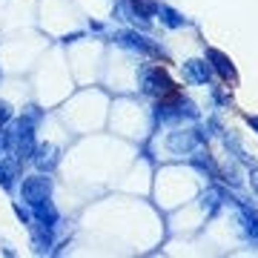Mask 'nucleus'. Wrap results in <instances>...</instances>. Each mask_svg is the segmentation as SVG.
<instances>
[{
  "label": "nucleus",
  "mask_w": 258,
  "mask_h": 258,
  "mask_svg": "<svg viewBox=\"0 0 258 258\" xmlns=\"http://www.w3.org/2000/svg\"><path fill=\"white\" fill-rule=\"evenodd\" d=\"M204 141V135L198 129H186V132H172L169 138H166V149L169 152H175V155H189L198 149V144Z\"/></svg>",
  "instance_id": "nucleus-2"
},
{
  "label": "nucleus",
  "mask_w": 258,
  "mask_h": 258,
  "mask_svg": "<svg viewBox=\"0 0 258 258\" xmlns=\"http://www.w3.org/2000/svg\"><path fill=\"white\" fill-rule=\"evenodd\" d=\"M49 192H52V181H49L46 175H29V178H23V184H20V198H23L29 207L46 201Z\"/></svg>",
  "instance_id": "nucleus-1"
},
{
  "label": "nucleus",
  "mask_w": 258,
  "mask_h": 258,
  "mask_svg": "<svg viewBox=\"0 0 258 258\" xmlns=\"http://www.w3.org/2000/svg\"><path fill=\"white\" fill-rule=\"evenodd\" d=\"M126 6L132 12H135V15H138V18H152V15H158V3L155 0H126Z\"/></svg>",
  "instance_id": "nucleus-9"
},
{
  "label": "nucleus",
  "mask_w": 258,
  "mask_h": 258,
  "mask_svg": "<svg viewBox=\"0 0 258 258\" xmlns=\"http://www.w3.org/2000/svg\"><path fill=\"white\" fill-rule=\"evenodd\" d=\"M32 210H35V221L55 227V221H57V210L52 207V201H49V198H46V201H40V204H35Z\"/></svg>",
  "instance_id": "nucleus-8"
},
{
  "label": "nucleus",
  "mask_w": 258,
  "mask_h": 258,
  "mask_svg": "<svg viewBox=\"0 0 258 258\" xmlns=\"http://www.w3.org/2000/svg\"><path fill=\"white\" fill-rule=\"evenodd\" d=\"M224 198H227V195L221 192V189H207V192H204V212H207V215H212V212L218 210V207H221V201Z\"/></svg>",
  "instance_id": "nucleus-11"
},
{
  "label": "nucleus",
  "mask_w": 258,
  "mask_h": 258,
  "mask_svg": "<svg viewBox=\"0 0 258 258\" xmlns=\"http://www.w3.org/2000/svg\"><path fill=\"white\" fill-rule=\"evenodd\" d=\"M207 60H210V66L215 69V72L221 75V81H227V83H238V72H235L232 60H230L227 55H224L221 49H207Z\"/></svg>",
  "instance_id": "nucleus-5"
},
{
  "label": "nucleus",
  "mask_w": 258,
  "mask_h": 258,
  "mask_svg": "<svg viewBox=\"0 0 258 258\" xmlns=\"http://www.w3.org/2000/svg\"><path fill=\"white\" fill-rule=\"evenodd\" d=\"M115 40H118L120 46L126 49H135V52H144V55H152V57H164V49L155 46L149 37L138 35V32H118L115 35Z\"/></svg>",
  "instance_id": "nucleus-3"
},
{
  "label": "nucleus",
  "mask_w": 258,
  "mask_h": 258,
  "mask_svg": "<svg viewBox=\"0 0 258 258\" xmlns=\"http://www.w3.org/2000/svg\"><path fill=\"white\" fill-rule=\"evenodd\" d=\"M158 15H161V20H164L169 29H181L186 23V18H181L172 6H158Z\"/></svg>",
  "instance_id": "nucleus-10"
},
{
  "label": "nucleus",
  "mask_w": 258,
  "mask_h": 258,
  "mask_svg": "<svg viewBox=\"0 0 258 258\" xmlns=\"http://www.w3.org/2000/svg\"><path fill=\"white\" fill-rule=\"evenodd\" d=\"M35 164L40 172H52L57 164V147H52V144H43V147L35 149Z\"/></svg>",
  "instance_id": "nucleus-7"
},
{
  "label": "nucleus",
  "mask_w": 258,
  "mask_h": 258,
  "mask_svg": "<svg viewBox=\"0 0 258 258\" xmlns=\"http://www.w3.org/2000/svg\"><path fill=\"white\" fill-rule=\"evenodd\" d=\"M144 89H147L149 95H161V98H164V95H172V92L178 89V86H175L172 81H169V75H166L164 69L158 66V69H149V72H147Z\"/></svg>",
  "instance_id": "nucleus-4"
},
{
  "label": "nucleus",
  "mask_w": 258,
  "mask_h": 258,
  "mask_svg": "<svg viewBox=\"0 0 258 258\" xmlns=\"http://www.w3.org/2000/svg\"><path fill=\"white\" fill-rule=\"evenodd\" d=\"M249 169H252V189L258 192V166H255V161L249 164Z\"/></svg>",
  "instance_id": "nucleus-13"
},
{
  "label": "nucleus",
  "mask_w": 258,
  "mask_h": 258,
  "mask_svg": "<svg viewBox=\"0 0 258 258\" xmlns=\"http://www.w3.org/2000/svg\"><path fill=\"white\" fill-rule=\"evenodd\" d=\"M247 123H249V126H252V129L258 132V115H247Z\"/></svg>",
  "instance_id": "nucleus-14"
},
{
  "label": "nucleus",
  "mask_w": 258,
  "mask_h": 258,
  "mask_svg": "<svg viewBox=\"0 0 258 258\" xmlns=\"http://www.w3.org/2000/svg\"><path fill=\"white\" fill-rule=\"evenodd\" d=\"M9 120V103H0V123Z\"/></svg>",
  "instance_id": "nucleus-12"
},
{
  "label": "nucleus",
  "mask_w": 258,
  "mask_h": 258,
  "mask_svg": "<svg viewBox=\"0 0 258 258\" xmlns=\"http://www.w3.org/2000/svg\"><path fill=\"white\" fill-rule=\"evenodd\" d=\"M184 78H186L189 83H210L212 66L207 63V60H198V57H192V60H186V63H184Z\"/></svg>",
  "instance_id": "nucleus-6"
}]
</instances>
